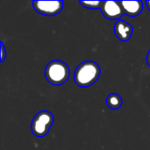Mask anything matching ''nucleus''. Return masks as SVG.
Returning <instances> with one entry per match:
<instances>
[{
    "label": "nucleus",
    "instance_id": "1",
    "mask_svg": "<svg viewBox=\"0 0 150 150\" xmlns=\"http://www.w3.org/2000/svg\"><path fill=\"white\" fill-rule=\"evenodd\" d=\"M100 68L98 64L92 61L83 62L79 64L74 74L75 83L82 88L92 85L100 76Z\"/></svg>",
    "mask_w": 150,
    "mask_h": 150
},
{
    "label": "nucleus",
    "instance_id": "2",
    "mask_svg": "<svg viewBox=\"0 0 150 150\" xmlns=\"http://www.w3.org/2000/svg\"><path fill=\"white\" fill-rule=\"evenodd\" d=\"M45 76L51 84L59 86L66 83L69 79V69L65 62L54 60L47 65L45 69Z\"/></svg>",
    "mask_w": 150,
    "mask_h": 150
},
{
    "label": "nucleus",
    "instance_id": "3",
    "mask_svg": "<svg viewBox=\"0 0 150 150\" xmlns=\"http://www.w3.org/2000/svg\"><path fill=\"white\" fill-rule=\"evenodd\" d=\"M54 123V116L50 112L41 111L33 118L31 125L33 134L37 137H44L47 135Z\"/></svg>",
    "mask_w": 150,
    "mask_h": 150
},
{
    "label": "nucleus",
    "instance_id": "4",
    "mask_svg": "<svg viewBox=\"0 0 150 150\" xmlns=\"http://www.w3.org/2000/svg\"><path fill=\"white\" fill-rule=\"evenodd\" d=\"M33 8L36 11L46 16L57 15L63 7V1H33Z\"/></svg>",
    "mask_w": 150,
    "mask_h": 150
},
{
    "label": "nucleus",
    "instance_id": "5",
    "mask_svg": "<svg viewBox=\"0 0 150 150\" xmlns=\"http://www.w3.org/2000/svg\"><path fill=\"white\" fill-rule=\"evenodd\" d=\"M103 15L108 19H118L123 16L124 11L120 2L117 1H101L100 8Z\"/></svg>",
    "mask_w": 150,
    "mask_h": 150
},
{
    "label": "nucleus",
    "instance_id": "6",
    "mask_svg": "<svg viewBox=\"0 0 150 150\" xmlns=\"http://www.w3.org/2000/svg\"><path fill=\"white\" fill-rule=\"evenodd\" d=\"M114 33L118 39L122 41H127L132 35L133 26L125 20L120 19L114 25Z\"/></svg>",
    "mask_w": 150,
    "mask_h": 150
},
{
    "label": "nucleus",
    "instance_id": "7",
    "mask_svg": "<svg viewBox=\"0 0 150 150\" xmlns=\"http://www.w3.org/2000/svg\"><path fill=\"white\" fill-rule=\"evenodd\" d=\"M120 5L124 13L130 17L138 16L143 9V3L142 1H122Z\"/></svg>",
    "mask_w": 150,
    "mask_h": 150
},
{
    "label": "nucleus",
    "instance_id": "8",
    "mask_svg": "<svg viewBox=\"0 0 150 150\" xmlns=\"http://www.w3.org/2000/svg\"><path fill=\"white\" fill-rule=\"evenodd\" d=\"M106 104L109 108L112 110H117L122 105V98L119 94L112 93L106 98Z\"/></svg>",
    "mask_w": 150,
    "mask_h": 150
},
{
    "label": "nucleus",
    "instance_id": "9",
    "mask_svg": "<svg viewBox=\"0 0 150 150\" xmlns=\"http://www.w3.org/2000/svg\"><path fill=\"white\" fill-rule=\"evenodd\" d=\"M80 4L83 7L89 9H98L100 8L101 1H79Z\"/></svg>",
    "mask_w": 150,
    "mask_h": 150
},
{
    "label": "nucleus",
    "instance_id": "10",
    "mask_svg": "<svg viewBox=\"0 0 150 150\" xmlns=\"http://www.w3.org/2000/svg\"><path fill=\"white\" fill-rule=\"evenodd\" d=\"M0 45H1V62H4L5 57H6V52H5V48H4V43L1 42Z\"/></svg>",
    "mask_w": 150,
    "mask_h": 150
},
{
    "label": "nucleus",
    "instance_id": "11",
    "mask_svg": "<svg viewBox=\"0 0 150 150\" xmlns=\"http://www.w3.org/2000/svg\"><path fill=\"white\" fill-rule=\"evenodd\" d=\"M147 63H148V65L150 67V50L149 52L148 53V55H147Z\"/></svg>",
    "mask_w": 150,
    "mask_h": 150
},
{
    "label": "nucleus",
    "instance_id": "12",
    "mask_svg": "<svg viewBox=\"0 0 150 150\" xmlns=\"http://www.w3.org/2000/svg\"><path fill=\"white\" fill-rule=\"evenodd\" d=\"M146 4H147V6H148L149 10L150 11V1H147V2H146Z\"/></svg>",
    "mask_w": 150,
    "mask_h": 150
}]
</instances>
